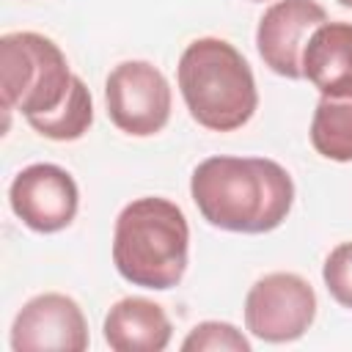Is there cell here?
<instances>
[{
    "label": "cell",
    "instance_id": "6da1fadb",
    "mask_svg": "<svg viewBox=\"0 0 352 352\" xmlns=\"http://www.w3.org/2000/svg\"><path fill=\"white\" fill-rule=\"evenodd\" d=\"M190 195L209 226L234 234H267L289 217L294 182L275 160L220 154L195 165Z\"/></svg>",
    "mask_w": 352,
    "mask_h": 352
},
{
    "label": "cell",
    "instance_id": "7a4b0ae2",
    "mask_svg": "<svg viewBox=\"0 0 352 352\" xmlns=\"http://www.w3.org/2000/svg\"><path fill=\"white\" fill-rule=\"evenodd\" d=\"M190 258V226L184 212L160 195L129 201L113 228V264L132 286L173 289Z\"/></svg>",
    "mask_w": 352,
    "mask_h": 352
},
{
    "label": "cell",
    "instance_id": "3957f363",
    "mask_svg": "<svg viewBox=\"0 0 352 352\" xmlns=\"http://www.w3.org/2000/svg\"><path fill=\"white\" fill-rule=\"evenodd\" d=\"M182 99L204 129L234 132L245 126L256 107L258 91L242 52L226 38L204 36L184 47L176 69Z\"/></svg>",
    "mask_w": 352,
    "mask_h": 352
},
{
    "label": "cell",
    "instance_id": "277c9868",
    "mask_svg": "<svg viewBox=\"0 0 352 352\" xmlns=\"http://www.w3.org/2000/svg\"><path fill=\"white\" fill-rule=\"evenodd\" d=\"M0 80L6 113L19 110L25 118H33L63 104L74 74L52 38L33 30H16L0 38Z\"/></svg>",
    "mask_w": 352,
    "mask_h": 352
},
{
    "label": "cell",
    "instance_id": "5b68a950",
    "mask_svg": "<svg viewBox=\"0 0 352 352\" xmlns=\"http://www.w3.org/2000/svg\"><path fill=\"white\" fill-rule=\"evenodd\" d=\"M316 316L311 283L294 272L258 278L245 297V327L267 344H289L305 336Z\"/></svg>",
    "mask_w": 352,
    "mask_h": 352
},
{
    "label": "cell",
    "instance_id": "8992f818",
    "mask_svg": "<svg viewBox=\"0 0 352 352\" xmlns=\"http://www.w3.org/2000/svg\"><path fill=\"white\" fill-rule=\"evenodd\" d=\"M104 104L121 132L151 138L170 118V85L154 63L124 60L104 80Z\"/></svg>",
    "mask_w": 352,
    "mask_h": 352
},
{
    "label": "cell",
    "instance_id": "52a82bcc",
    "mask_svg": "<svg viewBox=\"0 0 352 352\" xmlns=\"http://www.w3.org/2000/svg\"><path fill=\"white\" fill-rule=\"evenodd\" d=\"M11 212L38 234H55L72 226L80 209V190L72 173L52 162L22 168L8 187Z\"/></svg>",
    "mask_w": 352,
    "mask_h": 352
},
{
    "label": "cell",
    "instance_id": "ba28073f",
    "mask_svg": "<svg viewBox=\"0 0 352 352\" xmlns=\"http://www.w3.org/2000/svg\"><path fill=\"white\" fill-rule=\"evenodd\" d=\"M88 322L77 300L60 292L30 297L11 324L14 352H82L88 349Z\"/></svg>",
    "mask_w": 352,
    "mask_h": 352
},
{
    "label": "cell",
    "instance_id": "9c48e42d",
    "mask_svg": "<svg viewBox=\"0 0 352 352\" xmlns=\"http://www.w3.org/2000/svg\"><path fill=\"white\" fill-rule=\"evenodd\" d=\"M327 22V11L316 0H278L256 28V50L275 74L286 80L302 77V50L311 33Z\"/></svg>",
    "mask_w": 352,
    "mask_h": 352
},
{
    "label": "cell",
    "instance_id": "30bf717a",
    "mask_svg": "<svg viewBox=\"0 0 352 352\" xmlns=\"http://www.w3.org/2000/svg\"><path fill=\"white\" fill-rule=\"evenodd\" d=\"M302 77L322 96H352V22L319 25L302 50Z\"/></svg>",
    "mask_w": 352,
    "mask_h": 352
},
{
    "label": "cell",
    "instance_id": "8fae6325",
    "mask_svg": "<svg viewBox=\"0 0 352 352\" xmlns=\"http://www.w3.org/2000/svg\"><path fill=\"white\" fill-rule=\"evenodd\" d=\"M104 344L116 352H162L173 327L162 305L146 297H124L104 316Z\"/></svg>",
    "mask_w": 352,
    "mask_h": 352
},
{
    "label": "cell",
    "instance_id": "7c38bea8",
    "mask_svg": "<svg viewBox=\"0 0 352 352\" xmlns=\"http://www.w3.org/2000/svg\"><path fill=\"white\" fill-rule=\"evenodd\" d=\"M311 146L333 162H352V96H322L311 118Z\"/></svg>",
    "mask_w": 352,
    "mask_h": 352
},
{
    "label": "cell",
    "instance_id": "4fadbf2b",
    "mask_svg": "<svg viewBox=\"0 0 352 352\" xmlns=\"http://www.w3.org/2000/svg\"><path fill=\"white\" fill-rule=\"evenodd\" d=\"M41 138L66 143V140H80L91 124H94V102H91V91L88 85L74 74V82L63 99V104L47 116H33L25 118Z\"/></svg>",
    "mask_w": 352,
    "mask_h": 352
},
{
    "label": "cell",
    "instance_id": "5bb4252c",
    "mask_svg": "<svg viewBox=\"0 0 352 352\" xmlns=\"http://www.w3.org/2000/svg\"><path fill=\"white\" fill-rule=\"evenodd\" d=\"M184 352H201V349H228V352H250V341L228 322H201L195 324L187 338L182 341Z\"/></svg>",
    "mask_w": 352,
    "mask_h": 352
},
{
    "label": "cell",
    "instance_id": "9a60e30c",
    "mask_svg": "<svg viewBox=\"0 0 352 352\" xmlns=\"http://www.w3.org/2000/svg\"><path fill=\"white\" fill-rule=\"evenodd\" d=\"M322 278L330 297L352 311V242H341L330 250L322 267Z\"/></svg>",
    "mask_w": 352,
    "mask_h": 352
},
{
    "label": "cell",
    "instance_id": "2e32d148",
    "mask_svg": "<svg viewBox=\"0 0 352 352\" xmlns=\"http://www.w3.org/2000/svg\"><path fill=\"white\" fill-rule=\"evenodd\" d=\"M341 6H346V8H352V0H338Z\"/></svg>",
    "mask_w": 352,
    "mask_h": 352
},
{
    "label": "cell",
    "instance_id": "e0dca14e",
    "mask_svg": "<svg viewBox=\"0 0 352 352\" xmlns=\"http://www.w3.org/2000/svg\"><path fill=\"white\" fill-rule=\"evenodd\" d=\"M253 3H264V0H253Z\"/></svg>",
    "mask_w": 352,
    "mask_h": 352
}]
</instances>
